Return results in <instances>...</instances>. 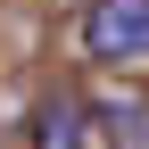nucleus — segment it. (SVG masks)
I'll list each match as a JSON object with an SVG mask.
<instances>
[{"label":"nucleus","instance_id":"obj_2","mask_svg":"<svg viewBox=\"0 0 149 149\" xmlns=\"http://www.w3.org/2000/svg\"><path fill=\"white\" fill-rule=\"evenodd\" d=\"M33 149H83V108L50 91V100H42V116H33Z\"/></svg>","mask_w":149,"mask_h":149},{"label":"nucleus","instance_id":"obj_1","mask_svg":"<svg viewBox=\"0 0 149 149\" xmlns=\"http://www.w3.org/2000/svg\"><path fill=\"white\" fill-rule=\"evenodd\" d=\"M83 58H100V66L149 58V0H91L83 8Z\"/></svg>","mask_w":149,"mask_h":149}]
</instances>
